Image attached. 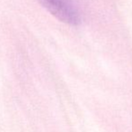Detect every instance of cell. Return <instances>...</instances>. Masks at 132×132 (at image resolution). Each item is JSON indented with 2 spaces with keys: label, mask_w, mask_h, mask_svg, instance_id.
I'll list each match as a JSON object with an SVG mask.
<instances>
[{
  "label": "cell",
  "mask_w": 132,
  "mask_h": 132,
  "mask_svg": "<svg viewBox=\"0 0 132 132\" xmlns=\"http://www.w3.org/2000/svg\"><path fill=\"white\" fill-rule=\"evenodd\" d=\"M56 18L69 25L79 23V14L74 0H38Z\"/></svg>",
  "instance_id": "obj_1"
}]
</instances>
